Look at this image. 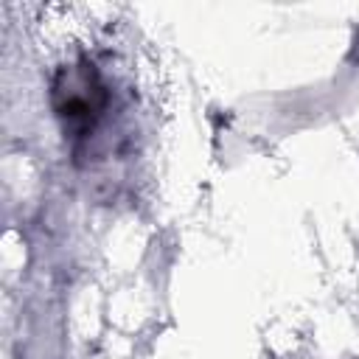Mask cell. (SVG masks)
Listing matches in <instances>:
<instances>
[{"label": "cell", "mask_w": 359, "mask_h": 359, "mask_svg": "<svg viewBox=\"0 0 359 359\" xmlns=\"http://www.w3.org/2000/svg\"><path fill=\"white\" fill-rule=\"evenodd\" d=\"M53 98H56V112L67 121L70 129H76V126L90 129L93 118L101 112V107L107 101L104 87L98 84V76L87 67H81L79 73L62 76L56 81Z\"/></svg>", "instance_id": "cell-1"}]
</instances>
